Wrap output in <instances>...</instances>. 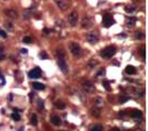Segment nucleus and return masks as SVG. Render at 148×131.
<instances>
[{
  "mask_svg": "<svg viewBox=\"0 0 148 131\" xmlns=\"http://www.w3.org/2000/svg\"><path fill=\"white\" fill-rule=\"evenodd\" d=\"M20 52L22 53V55H27V53H28V50L23 48V49H21V50H20Z\"/></svg>",
  "mask_w": 148,
  "mask_h": 131,
  "instance_id": "obj_33",
  "label": "nucleus"
},
{
  "mask_svg": "<svg viewBox=\"0 0 148 131\" xmlns=\"http://www.w3.org/2000/svg\"><path fill=\"white\" fill-rule=\"evenodd\" d=\"M19 131H23V128H20L19 129Z\"/></svg>",
  "mask_w": 148,
  "mask_h": 131,
  "instance_id": "obj_39",
  "label": "nucleus"
},
{
  "mask_svg": "<svg viewBox=\"0 0 148 131\" xmlns=\"http://www.w3.org/2000/svg\"><path fill=\"white\" fill-rule=\"evenodd\" d=\"M70 51L75 57H80L81 56V48L77 42H71L70 44Z\"/></svg>",
  "mask_w": 148,
  "mask_h": 131,
  "instance_id": "obj_5",
  "label": "nucleus"
},
{
  "mask_svg": "<svg viewBox=\"0 0 148 131\" xmlns=\"http://www.w3.org/2000/svg\"><path fill=\"white\" fill-rule=\"evenodd\" d=\"M135 21H136L135 18H127V25L129 27H133L135 25Z\"/></svg>",
  "mask_w": 148,
  "mask_h": 131,
  "instance_id": "obj_22",
  "label": "nucleus"
},
{
  "mask_svg": "<svg viewBox=\"0 0 148 131\" xmlns=\"http://www.w3.org/2000/svg\"><path fill=\"white\" fill-rule=\"evenodd\" d=\"M90 131H104V128L101 125H95L90 128Z\"/></svg>",
  "mask_w": 148,
  "mask_h": 131,
  "instance_id": "obj_18",
  "label": "nucleus"
},
{
  "mask_svg": "<svg viewBox=\"0 0 148 131\" xmlns=\"http://www.w3.org/2000/svg\"><path fill=\"white\" fill-rule=\"evenodd\" d=\"M34 94H35V93H34V92H30V93H29V97H30V100H31V99H32V98H34Z\"/></svg>",
  "mask_w": 148,
  "mask_h": 131,
  "instance_id": "obj_36",
  "label": "nucleus"
},
{
  "mask_svg": "<svg viewBox=\"0 0 148 131\" xmlns=\"http://www.w3.org/2000/svg\"><path fill=\"white\" fill-rule=\"evenodd\" d=\"M44 31H45V32H46V33H49V30H48V29H45V30H44Z\"/></svg>",
  "mask_w": 148,
  "mask_h": 131,
  "instance_id": "obj_38",
  "label": "nucleus"
},
{
  "mask_svg": "<svg viewBox=\"0 0 148 131\" xmlns=\"http://www.w3.org/2000/svg\"><path fill=\"white\" fill-rule=\"evenodd\" d=\"M30 122H31L32 125H38V119H37V116H36V114H32L31 116V121H30Z\"/></svg>",
  "mask_w": 148,
  "mask_h": 131,
  "instance_id": "obj_21",
  "label": "nucleus"
},
{
  "mask_svg": "<svg viewBox=\"0 0 148 131\" xmlns=\"http://www.w3.org/2000/svg\"><path fill=\"white\" fill-rule=\"evenodd\" d=\"M131 117H133V118H135V119H139L140 117H141V111L134 110L133 112H131Z\"/></svg>",
  "mask_w": 148,
  "mask_h": 131,
  "instance_id": "obj_17",
  "label": "nucleus"
},
{
  "mask_svg": "<svg viewBox=\"0 0 148 131\" xmlns=\"http://www.w3.org/2000/svg\"><path fill=\"white\" fill-rule=\"evenodd\" d=\"M128 100H129V97H122V98H120L119 102H120V103H125V102L128 101Z\"/></svg>",
  "mask_w": 148,
  "mask_h": 131,
  "instance_id": "obj_28",
  "label": "nucleus"
},
{
  "mask_svg": "<svg viewBox=\"0 0 148 131\" xmlns=\"http://www.w3.org/2000/svg\"><path fill=\"white\" fill-rule=\"evenodd\" d=\"M102 86H104V88L107 91H110L111 90V88H110V86H109V82H108V81H104V82H102Z\"/></svg>",
  "mask_w": 148,
  "mask_h": 131,
  "instance_id": "obj_24",
  "label": "nucleus"
},
{
  "mask_svg": "<svg viewBox=\"0 0 148 131\" xmlns=\"http://www.w3.org/2000/svg\"><path fill=\"white\" fill-rule=\"evenodd\" d=\"M104 100L101 99V98H96L95 99V107H97V108H100V107H102L104 106Z\"/></svg>",
  "mask_w": 148,
  "mask_h": 131,
  "instance_id": "obj_15",
  "label": "nucleus"
},
{
  "mask_svg": "<svg viewBox=\"0 0 148 131\" xmlns=\"http://www.w3.org/2000/svg\"><path fill=\"white\" fill-rule=\"evenodd\" d=\"M90 114L93 117H95V118H98L99 116H100V110H99V108H97V107H94V108L90 109Z\"/></svg>",
  "mask_w": 148,
  "mask_h": 131,
  "instance_id": "obj_12",
  "label": "nucleus"
},
{
  "mask_svg": "<svg viewBox=\"0 0 148 131\" xmlns=\"http://www.w3.org/2000/svg\"><path fill=\"white\" fill-rule=\"evenodd\" d=\"M98 64V61L97 60H95V59H93V60H90L89 62H88V68L89 69H93V68H95Z\"/></svg>",
  "mask_w": 148,
  "mask_h": 131,
  "instance_id": "obj_19",
  "label": "nucleus"
},
{
  "mask_svg": "<svg viewBox=\"0 0 148 131\" xmlns=\"http://www.w3.org/2000/svg\"><path fill=\"white\" fill-rule=\"evenodd\" d=\"M12 119L15 120V121H19L20 120V114L18 113V112H13L12 113Z\"/></svg>",
  "mask_w": 148,
  "mask_h": 131,
  "instance_id": "obj_23",
  "label": "nucleus"
},
{
  "mask_svg": "<svg viewBox=\"0 0 148 131\" xmlns=\"http://www.w3.org/2000/svg\"><path fill=\"white\" fill-rule=\"evenodd\" d=\"M136 38L137 39H142L144 38V33H142V31H137L136 32Z\"/></svg>",
  "mask_w": 148,
  "mask_h": 131,
  "instance_id": "obj_25",
  "label": "nucleus"
},
{
  "mask_svg": "<svg viewBox=\"0 0 148 131\" xmlns=\"http://www.w3.org/2000/svg\"><path fill=\"white\" fill-rule=\"evenodd\" d=\"M50 121H51L52 125H61V119L59 118L58 116H54V117H51Z\"/></svg>",
  "mask_w": 148,
  "mask_h": 131,
  "instance_id": "obj_13",
  "label": "nucleus"
},
{
  "mask_svg": "<svg viewBox=\"0 0 148 131\" xmlns=\"http://www.w3.org/2000/svg\"><path fill=\"white\" fill-rule=\"evenodd\" d=\"M86 39L89 44H95L98 42L99 40V33L97 31H93V32H89L87 36H86Z\"/></svg>",
  "mask_w": 148,
  "mask_h": 131,
  "instance_id": "obj_3",
  "label": "nucleus"
},
{
  "mask_svg": "<svg viewBox=\"0 0 148 131\" xmlns=\"http://www.w3.org/2000/svg\"><path fill=\"white\" fill-rule=\"evenodd\" d=\"M140 53H141V57L144 59H145V48H142L141 50H140Z\"/></svg>",
  "mask_w": 148,
  "mask_h": 131,
  "instance_id": "obj_34",
  "label": "nucleus"
},
{
  "mask_svg": "<svg viewBox=\"0 0 148 131\" xmlns=\"http://www.w3.org/2000/svg\"><path fill=\"white\" fill-rule=\"evenodd\" d=\"M125 10H126V11H127V12H134V11H135V10H136V8H135V7H126V8H125Z\"/></svg>",
  "mask_w": 148,
  "mask_h": 131,
  "instance_id": "obj_26",
  "label": "nucleus"
},
{
  "mask_svg": "<svg viewBox=\"0 0 148 131\" xmlns=\"http://www.w3.org/2000/svg\"><path fill=\"white\" fill-rule=\"evenodd\" d=\"M22 41H23V42H25V44H30V42H31V41H32V39L30 38V37H25Z\"/></svg>",
  "mask_w": 148,
  "mask_h": 131,
  "instance_id": "obj_27",
  "label": "nucleus"
},
{
  "mask_svg": "<svg viewBox=\"0 0 148 131\" xmlns=\"http://www.w3.org/2000/svg\"><path fill=\"white\" fill-rule=\"evenodd\" d=\"M41 76V71L39 68H35V69H32L31 71H29V77L31 79H37V78H40Z\"/></svg>",
  "mask_w": 148,
  "mask_h": 131,
  "instance_id": "obj_9",
  "label": "nucleus"
},
{
  "mask_svg": "<svg viewBox=\"0 0 148 131\" xmlns=\"http://www.w3.org/2000/svg\"><path fill=\"white\" fill-rule=\"evenodd\" d=\"M56 55H57V63H58L60 70L64 73H68V66H67L66 62V52H65V50L58 49Z\"/></svg>",
  "mask_w": 148,
  "mask_h": 131,
  "instance_id": "obj_1",
  "label": "nucleus"
},
{
  "mask_svg": "<svg viewBox=\"0 0 148 131\" xmlns=\"http://www.w3.org/2000/svg\"><path fill=\"white\" fill-rule=\"evenodd\" d=\"M111 131H120L119 129H117V128H114V129H111Z\"/></svg>",
  "mask_w": 148,
  "mask_h": 131,
  "instance_id": "obj_37",
  "label": "nucleus"
},
{
  "mask_svg": "<svg viewBox=\"0 0 148 131\" xmlns=\"http://www.w3.org/2000/svg\"><path fill=\"white\" fill-rule=\"evenodd\" d=\"M55 2L57 5V7L62 11H66L67 9L69 8V3H68L67 0H55Z\"/></svg>",
  "mask_w": 148,
  "mask_h": 131,
  "instance_id": "obj_8",
  "label": "nucleus"
},
{
  "mask_svg": "<svg viewBox=\"0 0 148 131\" xmlns=\"http://www.w3.org/2000/svg\"><path fill=\"white\" fill-rule=\"evenodd\" d=\"M0 36L2 37V38H7V33L3 30H0Z\"/></svg>",
  "mask_w": 148,
  "mask_h": 131,
  "instance_id": "obj_31",
  "label": "nucleus"
},
{
  "mask_svg": "<svg viewBox=\"0 0 148 131\" xmlns=\"http://www.w3.org/2000/svg\"><path fill=\"white\" fill-rule=\"evenodd\" d=\"M104 72H105V71H104V70H101V71H99V72L98 73H97V76H101V75H104Z\"/></svg>",
  "mask_w": 148,
  "mask_h": 131,
  "instance_id": "obj_35",
  "label": "nucleus"
},
{
  "mask_svg": "<svg viewBox=\"0 0 148 131\" xmlns=\"http://www.w3.org/2000/svg\"><path fill=\"white\" fill-rule=\"evenodd\" d=\"M91 26V19L89 17H85L81 21V27L82 28H89Z\"/></svg>",
  "mask_w": 148,
  "mask_h": 131,
  "instance_id": "obj_10",
  "label": "nucleus"
},
{
  "mask_svg": "<svg viewBox=\"0 0 148 131\" xmlns=\"http://www.w3.org/2000/svg\"><path fill=\"white\" fill-rule=\"evenodd\" d=\"M40 58L41 59H44V60H46V59H48V56L46 55V52H44V51H42V52H40Z\"/></svg>",
  "mask_w": 148,
  "mask_h": 131,
  "instance_id": "obj_30",
  "label": "nucleus"
},
{
  "mask_svg": "<svg viewBox=\"0 0 148 131\" xmlns=\"http://www.w3.org/2000/svg\"><path fill=\"white\" fill-rule=\"evenodd\" d=\"M81 87L87 93H93L95 92V86L89 81V80H82L81 82Z\"/></svg>",
  "mask_w": 148,
  "mask_h": 131,
  "instance_id": "obj_4",
  "label": "nucleus"
},
{
  "mask_svg": "<svg viewBox=\"0 0 148 131\" xmlns=\"http://www.w3.org/2000/svg\"><path fill=\"white\" fill-rule=\"evenodd\" d=\"M113 23H114V19L110 15H108V13L104 15V17H102V26L108 28V27H110Z\"/></svg>",
  "mask_w": 148,
  "mask_h": 131,
  "instance_id": "obj_7",
  "label": "nucleus"
},
{
  "mask_svg": "<svg viewBox=\"0 0 148 131\" xmlns=\"http://www.w3.org/2000/svg\"><path fill=\"white\" fill-rule=\"evenodd\" d=\"M55 106H56V108L60 109V110H62V109L66 108V105H65L64 102H59V101H57V102H55Z\"/></svg>",
  "mask_w": 148,
  "mask_h": 131,
  "instance_id": "obj_20",
  "label": "nucleus"
},
{
  "mask_svg": "<svg viewBox=\"0 0 148 131\" xmlns=\"http://www.w3.org/2000/svg\"><path fill=\"white\" fill-rule=\"evenodd\" d=\"M116 51L117 50H116V47L115 46H108L107 48H105L101 52H100V56H101V58H104V59H109L116 55Z\"/></svg>",
  "mask_w": 148,
  "mask_h": 131,
  "instance_id": "obj_2",
  "label": "nucleus"
},
{
  "mask_svg": "<svg viewBox=\"0 0 148 131\" xmlns=\"http://www.w3.org/2000/svg\"><path fill=\"white\" fill-rule=\"evenodd\" d=\"M34 88H35L36 90H44L45 89V85L40 83V82H34Z\"/></svg>",
  "mask_w": 148,
  "mask_h": 131,
  "instance_id": "obj_16",
  "label": "nucleus"
},
{
  "mask_svg": "<svg viewBox=\"0 0 148 131\" xmlns=\"http://www.w3.org/2000/svg\"><path fill=\"white\" fill-rule=\"evenodd\" d=\"M126 72L128 75H135L136 73V68L134 67V66H127L126 67Z\"/></svg>",
  "mask_w": 148,
  "mask_h": 131,
  "instance_id": "obj_14",
  "label": "nucleus"
},
{
  "mask_svg": "<svg viewBox=\"0 0 148 131\" xmlns=\"http://www.w3.org/2000/svg\"><path fill=\"white\" fill-rule=\"evenodd\" d=\"M6 15L9 16L10 18H12V19H17L18 18V12L15 11L13 9H8V10H6Z\"/></svg>",
  "mask_w": 148,
  "mask_h": 131,
  "instance_id": "obj_11",
  "label": "nucleus"
},
{
  "mask_svg": "<svg viewBox=\"0 0 148 131\" xmlns=\"http://www.w3.org/2000/svg\"><path fill=\"white\" fill-rule=\"evenodd\" d=\"M5 26L8 28V29H12V25H11V22H6L5 23Z\"/></svg>",
  "mask_w": 148,
  "mask_h": 131,
  "instance_id": "obj_32",
  "label": "nucleus"
},
{
  "mask_svg": "<svg viewBox=\"0 0 148 131\" xmlns=\"http://www.w3.org/2000/svg\"><path fill=\"white\" fill-rule=\"evenodd\" d=\"M38 108L44 109V101L42 100H38Z\"/></svg>",
  "mask_w": 148,
  "mask_h": 131,
  "instance_id": "obj_29",
  "label": "nucleus"
},
{
  "mask_svg": "<svg viewBox=\"0 0 148 131\" xmlns=\"http://www.w3.org/2000/svg\"><path fill=\"white\" fill-rule=\"evenodd\" d=\"M68 22H69V25L71 27H75L77 25V22H78V13L76 11H73L68 16Z\"/></svg>",
  "mask_w": 148,
  "mask_h": 131,
  "instance_id": "obj_6",
  "label": "nucleus"
}]
</instances>
